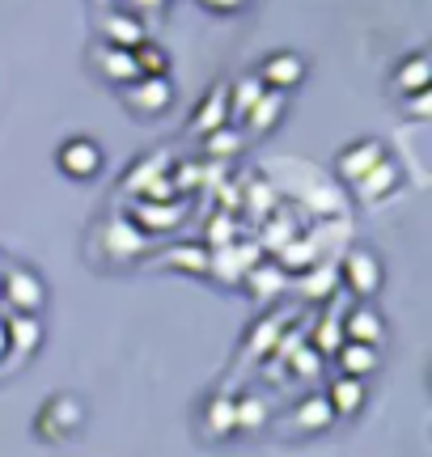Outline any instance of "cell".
<instances>
[{"label":"cell","instance_id":"6da1fadb","mask_svg":"<svg viewBox=\"0 0 432 457\" xmlns=\"http://www.w3.org/2000/svg\"><path fill=\"white\" fill-rule=\"evenodd\" d=\"M339 279H344V288L352 296H361V301H373V296L382 293L386 284V267H382V254L373 250V245H352L344 262H339Z\"/></svg>","mask_w":432,"mask_h":457},{"label":"cell","instance_id":"7a4b0ae2","mask_svg":"<svg viewBox=\"0 0 432 457\" xmlns=\"http://www.w3.org/2000/svg\"><path fill=\"white\" fill-rule=\"evenodd\" d=\"M0 296L9 301L13 313H43V305H47V284H43V276H38L34 267L13 262V267L0 271Z\"/></svg>","mask_w":432,"mask_h":457},{"label":"cell","instance_id":"3957f363","mask_svg":"<svg viewBox=\"0 0 432 457\" xmlns=\"http://www.w3.org/2000/svg\"><path fill=\"white\" fill-rule=\"evenodd\" d=\"M85 424V407L77 394H51L43 411H38V436L43 441H68L72 432H81Z\"/></svg>","mask_w":432,"mask_h":457},{"label":"cell","instance_id":"277c9868","mask_svg":"<svg viewBox=\"0 0 432 457\" xmlns=\"http://www.w3.org/2000/svg\"><path fill=\"white\" fill-rule=\"evenodd\" d=\"M55 165H60V174H68L72 182H89L102 174V165H106V153L94 136H68L64 145L55 148Z\"/></svg>","mask_w":432,"mask_h":457},{"label":"cell","instance_id":"5b68a950","mask_svg":"<svg viewBox=\"0 0 432 457\" xmlns=\"http://www.w3.org/2000/svg\"><path fill=\"white\" fill-rule=\"evenodd\" d=\"M119 98L132 114L140 119H153V114L170 111V102H174V81L170 77H136L119 89Z\"/></svg>","mask_w":432,"mask_h":457},{"label":"cell","instance_id":"8992f818","mask_svg":"<svg viewBox=\"0 0 432 457\" xmlns=\"http://www.w3.org/2000/svg\"><path fill=\"white\" fill-rule=\"evenodd\" d=\"M149 38V26L145 17L123 9V4H106L98 13V43H115V47H136Z\"/></svg>","mask_w":432,"mask_h":457},{"label":"cell","instance_id":"52a82bcc","mask_svg":"<svg viewBox=\"0 0 432 457\" xmlns=\"http://www.w3.org/2000/svg\"><path fill=\"white\" fill-rule=\"evenodd\" d=\"M305 72H310V64H305V55H297V51H271L263 64H259V85L263 89H276V94H293L301 81H305Z\"/></svg>","mask_w":432,"mask_h":457},{"label":"cell","instance_id":"ba28073f","mask_svg":"<svg viewBox=\"0 0 432 457\" xmlns=\"http://www.w3.org/2000/svg\"><path fill=\"white\" fill-rule=\"evenodd\" d=\"M390 153H386V140H378V136H365V140H352V145L339 148V157H335V174H339V182H356L365 179L369 170L378 162H386Z\"/></svg>","mask_w":432,"mask_h":457},{"label":"cell","instance_id":"9c48e42d","mask_svg":"<svg viewBox=\"0 0 432 457\" xmlns=\"http://www.w3.org/2000/svg\"><path fill=\"white\" fill-rule=\"evenodd\" d=\"M187 220V204L183 199H145L132 208V225L140 233H170Z\"/></svg>","mask_w":432,"mask_h":457},{"label":"cell","instance_id":"30bf717a","mask_svg":"<svg viewBox=\"0 0 432 457\" xmlns=\"http://www.w3.org/2000/svg\"><path fill=\"white\" fill-rule=\"evenodd\" d=\"M352 191H356L361 204H386V199H395L403 191V170L386 157V162H378L373 170H369L365 179L352 182Z\"/></svg>","mask_w":432,"mask_h":457},{"label":"cell","instance_id":"8fae6325","mask_svg":"<svg viewBox=\"0 0 432 457\" xmlns=\"http://www.w3.org/2000/svg\"><path fill=\"white\" fill-rule=\"evenodd\" d=\"M94 68H98V77L106 85H115V89H123L128 81H136L140 77V68H136V55L132 47H115V43H98L94 47Z\"/></svg>","mask_w":432,"mask_h":457},{"label":"cell","instance_id":"7c38bea8","mask_svg":"<svg viewBox=\"0 0 432 457\" xmlns=\"http://www.w3.org/2000/svg\"><path fill=\"white\" fill-rule=\"evenodd\" d=\"M335 364H339V373L344 377H369L382 369V347H373V343H356V339H344L335 347Z\"/></svg>","mask_w":432,"mask_h":457},{"label":"cell","instance_id":"4fadbf2b","mask_svg":"<svg viewBox=\"0 0 432 457\" xmlns=\"http://www.w3.org/2000/svg\"><path fill=\"white\" fill-rule=\"evenodd\" d=\"M390 89L407 98V94H420V89H432V60L428 51H407L399 64H395V81Z\"/></svg>","mask_w":432,"mask_h":457},{"label":"cell","instance_id":"5bb4252c","mask_svg":"<svg viewBox=\"0 0 432 457\" xmlns=\"http://www.w3.org/2000/svg\"><path fill=\"white\" fill-rule=\"evenodd\" d=\"M327 403H331L335 420H352V415H361L365 403H369V381L339 373L331 386H327Z\"/></svg>","mask_w":432,"mask_h":457},{"label":"cell","instance_id":"9a60e30c","mask_svg":"<svg viewBox=\"0 0 432 457\" xmlns=\"http://www.w3.org/2000/svg\"><path fill=\"white\" fill-rule=\"evenodd\" d=\"M4 335H9V356H34L43 347V339H47L38 313H13V318H4Z\"/></svg>","mask_w":432,"mask_h":457},{"label":"cell","instance_id":"2e32d148","mask_svg":"<svg viewBox=\"0 0 432 457\" xmlns=\"http://www.w3.org/2000/svg\"><path fill=\"white\" fill-rule=\"evenodd\" d=\"M280 119H284V94L263 89L259 98L250 102V111L242 114V123H237V128L246 131V136H267V131H276Z\"/></svg>","mask_w":432,"mask_h":457},{"label":"cell","instance_id":"e0dca14e","mask_svg":"<svg viewBox=\"0 0 432 457\" xmlns=\"http://www.w3.org/2000/svg\"><path fill=\"white\" fill-rule=\"evenodd\" d=\"M200 424H204V436H212V441L233 436V432H237V403H233L229 394H212V398H204Z\"/></svg>","mask_w":432,"mask_h":457},{"label":"cell","instance_id":"ac0fdd59","mask_svg":"<svg viewBox=\"0 0 432 457\" xmlns=\"http://www.w3.org/2000/svg\"><path fill=\"white\" fill-rule=\"evenodd\" d=\"M339 322H344V339L373 343V347L386 343V318L373 310V305H356V310H348Z\"/></svg>","mask_w":432,"mask_h":457},{"label":"cell","instance_id":"d6986e66","mask_svg":"<svg viewBox=\"0 0 432 457\" xmlns=\"http://www.w3.org/2000/svg\"><path fill=\"white\" fill-rule=\"evenodd\" d=\"M102 245L119 254V259H136V254H145V245H149V233H140L132 220H106L102 225Z\"/></svg>","mask_w":432,"mask_h":457},{"label":"cell","instance_id":"ffe728a7","mask_svg":"<svg viewBox=\"0 0 432 457\" xmlns=\"http://www.w3.org/2000/svg\"><path fill=\"white\" fill-rule=\"evenodd\" d=\"M335 424V411L327 403V394H305L297 407H293V428L305 432V436H318V432H327Z\"/></svg>","mask_w":432,"mask_h":457},{"label":"cell","instance_id":"44dd1931","mask_svg":"<svg viewBox=\"0 0 432 457\" xmlns=\"http://www.w3.org/2000/svg\"><path fill=\"white\" fill-rule=\"evenodd\" d=\"M220 123H229V106H225V85H216L212 94L200 102V111L191 114V123H187V131H195V136H204V131L220 128Z\"/></svg>","mask_w":432,"mask_h":457},{"label":"cell","instance_id":"7402d4cb","mask_svg":"<svg viewBox=\"0 0 432 457\" xmlns=\"http://www.w3.org/2000/svg\"><path fill=\"white\" fill-rule=\"evenodd\" d=\"M242 148H246V131L237 123H220V128L204 131V153L208 157H237Z\"/></svg>","mask_w":432,"mask_h":457},{"label":"cell","instance_id":"603a6c76","mask_svg":"<svg viewBox=\"0 0 432 457\" xmlns=\"http://www.w3.org/2000/svg\"><path fill=\"white\" fill-rule=\"evenodd\" d=\"M132 55H136L140 77H170V51L162 47V43L145 38V43H136V47H132Z\"/></svg>","mask_w":432,"mask_h":457},{"label":"cell","instance_id":"cb8c5ba5","mask_svg":"<svg viewBox=\"0 0 432 457\" xmlns=\"http://www.w3.org/2000/svg\"><path fill=\"white\" fill-rule=\"evenodd\" d=\"M263 94V85H259V77H242L237 85H229L225 89V106H229V123H242V114L250 111V102Z\"/></svg>","mask_w":432,"mask_h":457},{"label":"cell","instance_id":"d4e9b609","mask_svg":"<svg viewBox=\"0 0 432 457\" xmlns=\"http://www.w3.org/2000/svg\"><path fill=\"white\" fill-rule=\"evenodd\" d=\"M237 403V432H259L267 424V403L259 394H246V398H233Z\"/></svg>","mask_w":432,"mask_h":457},{"label":"cell","instance_id":"484cf974","mask_svg":"<svg viewBox=\"0 0 432 457\" xmlns=\"http://www.w3.org/2000/svg\"><path fill=\"white\" fill-rule=\"evenodd\" d=\"M339 343H344V322L327 313V318L318 322V330H314V352H322V356H335V347H339Z\"/></svg>","mask_w":432,"mask_h":457},{"label":"cell","instance_id":"4316f807","mask_svg":"<svg viewBox=\"0 0 432 457\" xmlns=\"http://www.w3.org/2000/svg\"><path fill=\"white\" fill-rule=\"evenodd\" d=\"M318 259V250H314V242H288V254H284V267H310V262Z\"/></svg>","mask_w":432,"mask_h":457},{"label":"cell","instance_id":"83f0119b","mask_svg":"<svg viewBox=\"0 0 432 457\" xmlns=\"http://www.w3.org/2000/svg\"><path fill=\"white\" fill-rule=\"evenodd\" d=\"M407 114H411V119H428L432 114V89H420V94H407Z\"/></svg>","mask_w":432,"mask_h":457},{"label":"cell","instance_id":"f1b7e54d","mask_svg":"<svg viewBox=\"0 0 432 457\" xmlns=\"http://www.w3.org/2000/svg\"><path fill=\"white\" fill-rule=\"evenodd\" d=\"M204 9H208V13H216V17H225V13H242V9H246L250 0H200Z\"/></svg>","mask_w":432,"mask_h":457},{"label":"cell","instance_id":"f546056e","mask_svg":"<svg viewBox=\"0 0 432 457\" xmlns=\"http://www.w3.org/2000/svg\"><path fill=\"white\" fill-rule=\"evenodd\" d=\"M170 0H123V9H132V13H162Z\"/></svg>","mask_w":432,"mask_h":457},{"label":"cell","instance_id":"4dcf8cb0","mask_svg":"<svg viewBox=\"0 0 432 457\" xmlns=\"http://www.w3.org/2000/svg\"><path fill=\"white\" fill-rule=\"evenodd\" d=\"M0 360H9V335H4V318H0Z\"/></svg>","mask_w":432,"mask_h":457},{"label":"cell","instance_id":"1f68e13d","mask_svg":"<svg viewBox=\"0 0 432 457\" xmlns=\"http://www.w3.org/2000/svg\"><path fill=\"white\" fill-rule=\"evenodd\" d=\"M98 4H102V9H106V4H115V0H98Z\"/></svg>","mask_w":432,"mask_h":457}]
</instances>
